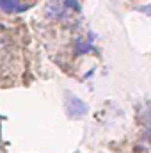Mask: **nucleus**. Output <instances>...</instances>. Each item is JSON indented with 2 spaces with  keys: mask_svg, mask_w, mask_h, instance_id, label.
<instances>
[{
  "mask_svg": "<svg viewBox=\"0 0 151 153\" xmlns=\"http://www.w3.org/2000/svg\"><path fill=\"white\" fill-rule=\"evenodd\" d=\"M87 112V105L80 100V98H76L75 94H68V114L71 116V117H78V116H84Z\"/></svg>",
  "mask_w": 151,
  "mask_h": 153,
  "instance_id": "1",
  "label": "nucleus"
},
{
  "mask_svg": "<svg viewBox=\"0 0 151 153\" xmlns=\"http://www.w3.org/2000/svg\"><path fill=\"white\" fill-rule=\"evenodd\" d=\"M0 7L5 11H23L29 7V4L23 2H7V0H0Z\"/></svg>",
  "mask_w": 151,
  "mask_h": 153,
  "instance_id": "2",
  "label": "nucleus"
},
{
  "mask_svg": "<svg viewBox=\"0 0 151 153\" xmlns=\"http://www.w3.org/2000/svg\"><path fill=\"white\" fill-rule=\"evenodd\" d=\"M2 57H4V46H2V41H0V62H2Z\"/></svg>",
  "mask_w": 151,
  "mask_h": 153,
  "instance_id": "3",
  "label": "nucleus"
}]
</instances>
